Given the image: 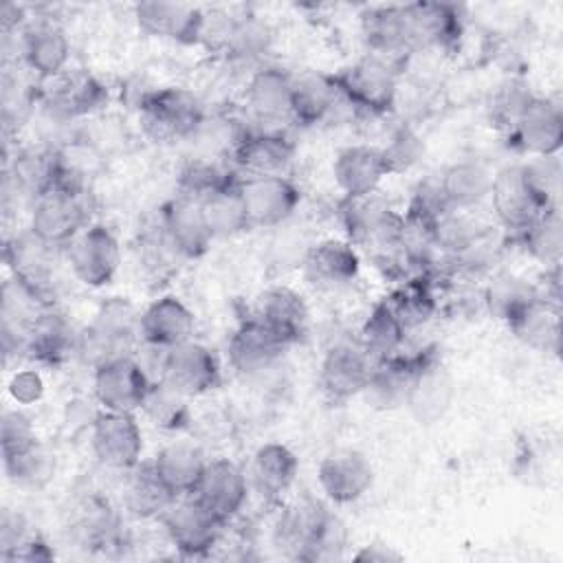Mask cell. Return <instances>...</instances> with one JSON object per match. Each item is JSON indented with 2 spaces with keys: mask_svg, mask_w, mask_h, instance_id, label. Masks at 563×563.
Segmentation results:
<instances>
[{
  "mask_svg": "<svg viewBox=\"0 0 563 563\" xmlns=\"http://www.w3.org/2000/svg\"><path fill=\"white\" fill-rule=\"evenodd\" d=\"M416 51L435 48L453 53L464 37L462 7L449 2H409L407 4Z\"/></svg>",
  "mask_w": 563,
  "mask_h": 563,
  "instance_id": "1f68e13d",
  "label": "cell"
},
{
  "mask_svg": "<svg viewBox=\"0 0 563 563\" xmlns=\"http://www.w3.org/2000/svg\"><path fill=\"white\" fill-rule=\"evenodd\" d=\"M528 180L543 207H559L561 196V161L559 156H539L523 163Z\"/></svg>",
  "mask_w": 563,
  "mask_h": 563,
  "instance_id": "db71d44e",
  "label": "cell"
},
{
  "mask_svg": "<svg viewBox=\"0 0 563 563\" xmlns=\"http://www.w3.org/2000/svg\"><path fill=\"white\" fill-rule=\"evenodd\" d=\"M139 339V312L132 303L112 297L101 303L92 323L81 332L79 354L88 356L92 367L106 358L119 354H132V345Z\"/></svg>",
  "mask_w": 563,
  "mask_h": 563,
  "instance_id": "30bf717a",
  "label": "cell"
},
{
  "mask_svg": "<svg viewBox=\"0 0 563 563\" xmlns=\"http://www.w3.org/2000/svg\"><path fill=\"white\" fill-rule=\"evenodd\" d=\"M119 517L108 499L88 497L77 512L75 532L86 548L108 550L121 543Z\"/></svg>",
  "mask_w": 563,
  "mask_h": 563,
  "instance_id": "7dc6e473",
  "label": "cell"
},
{
  "mask_svg": "<svg viewBox=\"0 0 563 563\" xmlns=\"http://www.w3.org/2000/svg\"><path fill=\"white\" fill-rule=\"evenodd\" d=\"M55 249L29 229L4 240V262L15 279L55 306Z\"/></svg>",
  "mask_w": 563,
  "mask_h": 563,
  "instance_id": "44dd1931",
  "label": "cell"
},
{
  "mask_svg": "<svg viewBox=\"0 0 563 563\" xmlns=\"http://www.w3.org/2000/svg\"><path fill=\"white\" fill-rule=\"evenodd\" d=\"M198 205L202 209V218H205L207 229L213 240L216 238H233V235L251 229L246 209H244V200H242V191H240V176Z\"/></svg>",
  "mask_w": 563,
  "mask_h": 563,
  "instance_id": "ee69618b",
  "label": "cell"
},
{
  "mask_svg": "<svg viewBox=\"0 0 563 563\" xmlns=\"http://www.w3.org/2000/svg\"><path fill=\"white\" fill-rule=\"evenodd\" d=\"M42 84L48 88L37 92V101L62 121L90 117L108 103V86L86 68H68Z\"/></svg>",
  "mask_w": 563,
  "mask_h": 563,
  "instance_id": "4fadbf2b",
  "label": "cell"
},
{
  "mask_svg": "<svg viewBox=\"0 0 563 563\" xmlns=\"http://www.w3.org/2000/svg\"><path fill=\"white\" fill-rule=\"evenodd\" d=\"M490 202L499 224L512 235L519 233L528 222H532L541 211L552 209L543 207L537 191L532 189L523 163L506 165L495 172L490 187Z\"/></svg>",
  "mask_w": 563,
  "mask_h": 563,
  "instance_id": "7402d4cb",
  "label": "cell"
},
{
  "mask_svg": "<svg viewBox=\"0 0 563 563\" xmlns=\"http://www.w3.org/2000/svg\"><path fill=\"white\" fill-rule=\"evenodd\" d=\"M207 462L205 451L189 440H174L161 446L150 460L154 473L176 499L196 493Z\"/></svg>",
  "mask_w": 563,
  "mask_h": 563,
  "instance_id": "d590c367",
  "label": "cell"
},
{
  "mask_svg": "<svg viewBox=\"0 0 563 563\" xmlns=\"http://www.w3.org/2000/svg\"><path fill=\"white\" fill-rule=\"evenodd\" d=\"M506 141L515 152L528 154L530 158L559 156L563 145L561 101L534 92L512 128L506 132Z\"/></svg>",
  "mask_w": 563,
  "mask_h": 563,
  "instance_id": "ba28073f",
  "label": "cell"
},
{
  "mask_svg": "<svg viewBox=\"0 0 563 563\" xmlns=\"http://www.w3.org/2000/svg\"><path fill=\"white\" fill-rule=\"evenodd\" d=\"M158 378L185 396L198 398L216 391L222 385V363L209 345L189 339L172 350H165Z\"/></svg>",
  "mask_w": 563,
  "mask_h": 563,
  "instance_id": "7c38bea8",
  "label": "cell"
},
{
  "mask_svg": "<svg viewBox=\"0 0 563 563\" xmlns=\"http://www.w3.org/2000/svg\"><path fill=\"white\" fill-rule=\"evenodd\" d=\"M317 482L328 501L347 506L358 501L374 484V466L356 449H334L317 466Z\"/></svg>",
  "mask_w": 563,
  "mask_h": 563,
  "instance_id": "d6986e66",
  "label": "cell"
},
{
  "mask_svg": "<svg viewBox=\"0 0 563 563\" xmlns=\"http://www.w3.org/2000/svg\"><path fill=\"white\" fill-rule=\"evenodd\" d=\"M55 559V552L42 537L29 534L13 552H9L2 561H26V563H40Z\"/></svg>",
  "mask_w": 563,
  "mask_h": 563,
  "instance_id": "6f0895ef",
  "label": "cell"
},
{
  "mask_svg": "<svg viewBox=\"0 0 563 563\" xmlns=\"http://www.w3.org/2000/svg\"><path fill=\"white\" fill-rule=\"evenodd\" d=\"M453 400V378L442 365L435 347L427 350L422 365L411 383L407 407L420 424L438 422Z\"/></svg>",
  "mask_w": 563,
  "mask_h": 563,
  "instance_id": "d6a6232c",
  "label": "cell"
},
{
  "mask_svg": "<svg viewBox=\"0 0 563 563\" xmlns=\"http://www.w3.org/2000/svg\"><path fill=\"white\" fill-rule=\"evenodd\" d=\"M383 158L387 163L389 176L405 174L416 167L424 156V141L422 136L407 123H400L391 130L385 145H380Z\"/></svg>",
  "mask_w": 563,
  "mask_h": 563,
  "instance_id": "f907efd6",
  "label": "cell"
},
{
  "mask_svg": "<svg viewBox=\"0 0 563 563\" xmlns=\"http://www.w3.org/2000/svg\"><path fill=\"white\" fill-rule=\"evenodd\" d=\"M90 213L92 200L86 176L66 165L62 183L31 202L26 229L42 242L64 251L90 224Z\"/></svg>",
  "mask_w": 563,
  "mask_h": 563,
  "instance_id": "6da1fadb",
  "label": "cell"
},
{
  "mask_svg": "<svg viewBox=\"0 0 563 563\" xmlns=\"http://www.w3.org/2000/svg\"><path fill=\"white\" fill-rule=\"evenodd\" d=\"M238 178V172L224 167L216 158L194 156L187 158L176 174V194L194 202H202L218 189L227 187Z\"/></svg>",
  "mask_w": 563,
  "mask_h": 563,
  "instance_id": "bcb514c9",
  "label": "cell"
},
{
  "mask_svg": "<svg viewBox=\"0 0 563 563\" xmlns=\"http://www.w3.org/2000/svg\"><path fill=\"white\" fill-rule=\"evenodd\" d=\"M152 380L134 354H119L92 367V396L99 409L136 413L145 402Z\"/></svg>",
  "mask_w": 563,
  "mask_h": 563,
  "instance_id": "8992f818",
  "label": "cell"
},
{
  "mask_svg": "<svg viewBox=\"0 0 563 563\" xmlns=\"http://www.w3.org/2000/svg\"><path fill=\"white\" fill-rule=\"evenodd\" d=\"M18 59L40 84L55 79L68 70L70 40L53 18H31L18 33Z\"/></svg>",
  "mask_w": 563,
  "mask_h": 563,
  "instance_id": "9a60e30c",
  "label": "cell"
},
{
  "mask_svg": "<svg viewBox=\"0 0 563 563\" xmlns=\"http://www.w3.org/2000/svg\"><path fill=\"white\" fill-rule=\"evenodd\" d=\"M407 332L424 325L438 310L435 279L429 275H413L396 282V286L383 297Z\"/></svg>",
  "mask_w": 563,
  "mask_h": 563,
  "instance_id": "ab89813d",
  "label": "cell"
},
{
  "mask_svg": "<svg viewBox=\"0 0 563 563\" xmlns=\"http://www.w3.org/2000/svg\"><path fill=\"white\" fill-rule=\"evenodd\" d=\"M292 77V73L273 64H262L249 75L244 106L257 123L290 121Z\"/></svg>",
  "mask_w": 563,
  "mask_h": 563,
  "instance_id": "f546056e",
  "label": "cell"
},
{
  "mask_svg": "<svg viewBox=\"0 0 563 563\" xmlns=\"http://www.w3.org/2000/svg\"><path fill=\"white\" fill-rule=\"evenodd\" d=\"M354 561L358 563H391V561H402V554L396 552L391 545H378V543H372V545H363L356 554H352Z\"/></svg>",
  "mask_w": 563,
  "mask_h": 563,
  "instance_id": "91938a15",
  "label": "cell"
},
{
  "mask_svg": "<svg viewBox=\"0 0 563 563\" xmlns=\"http://www.w3.org/2000/svg\"><path fill=\"white\" fill-rule=\"evenodd\" d=\"M290 345L253 314H246L229 334V365L240 376H260L273 369Z\"/></svg>",
  "mask_w": 563,
  "mask_h": 563,
  "instance_id": "e0dca14e",
  "label": "cell"
},
{
  "mask_svg": "<svg viewBox=\"0 0 563 563\" xmlns=\"http://www.w3.org/2000/svg\"><path fill=\"white\" fill-rule=\"evenodd\" d=\"M301 271L308 284L319 290H339L356 282L361 273L358 249L345 238H323L308 246Z\"/></svg>",
  "mask_w": 563,
  "mask_h": 563,
  "instance_id": "484cf974",
  "label": "cell"
},
{
  "mask_svg": "<svg viewBox=\"0 0 563 563\" xmlns=\"http://www.w3.org/2000/svg\"><path fill=\"white\" fill-rule=\"evenodd\" d=\"M389 176L380 145L356 143L345 145L334 154L332 178L343 198H363L378 191Z\"/></svg>",
  "mask_w": 563,
  "mask_h": 563,
  "instance_id": "83f0119b",
  "label": "cell"
},
{
  "mask_svg": "<svg viewBox=\"0 0 563 563\" xmlns=\"http://www.w3.org/2000/svg\"><path fill=\"white\" fill-rule=\"evenodd\" d=\"M9 394L18 405H33L44 396V380L37 369H20L9 383Z\"/></svg>",
  "mask_w": 563,
  "mask_h": 563,
  "instance_id": "11a10c76",
  "label": "cell"
},
{
  "mask_svg": "<svg viewBox=\"0 0 563 563\" xmlns=\"http://www.w3.org/2000/svg\"><path fill=\"white\" fill-rule=\"evenodd\" d=\"M29 20L31 18H26V9L22 4L4 2L2 9H0V26H2L4 37H11L13 33H20L26 26Z\"/></svg>",
  "mask_w": 563,
  "mask_h": 563,
  "instance_id": "680465c9",
  "label": "cell"
},
{
  "mask_svg": "<svg viewBox=\"0 0 563 563\" xmlns=\"http://www.w3.org/2000/svg\"><path fill=\"white\" fill-rule=\"evenodd\" d=\"M240 191L251 229L284 224L301 202V189L290 176H240Z\"/></svg>",
  "mask_w": 563,
  "mask_h": 563,
  "instance_id": "5bb4252c",
  "label": "cell"
},
{
  "mask_svg": "<svg viewBox=\"0 0 563 563\" xmlns=\"http://www.w3.org/2000/svg\"><path fill=\"white\" fill-rule=\"evenodd\" d=\"M407 328L389 308V303L378 299L363 319L356 343L367 352L372 361H378L398 354L407 341Z\"/></svg>",
  "mask_w": 563,
  "mask_h": 563,
  "instance_id": "60d3db41",
  "label": "cell"
},
{
  "mask_svg": "<svg viewBox=\"0 0 563 563\" xmlns=\"http://www.w3.org/2000/svg\"><path fill=\"white\" fill-rule=\"evenodd\" d=\"M134 22L141 33L183 46L200 44L205 9L187 2L143 0L132 7Z\"/></svg>",
  "mask_w": 563,
  "mask_h": 563,
  "instance_id": "ac0fdd59",
  "label": "cell"
},
{
  "mask_svg": "<svg viewBox=\"0 0 563 563\" xmlns=\"http://www.w3.org/2000/svg\"><path fill=\"white\" fill-rule=\"evenodd\" d=\"M275 543L299 561L332 559L339 556L334 548L341 550L345 543V530L336 515L306 495L282 508L275 523Z\"/></svg>",
  "mask_w": 563,
  "mask_h": 563,
  "instance_id": "7a4b0ae2",
  "label": "cell"
},
{
  "mask_svg": "<svg viewBox=\"0 0 563 563\" xmlns=\"http://www.w3.org/2000/svg\"><path fill=\"white\" fill-rule=\"evenodd\" d=\"M334 84L354 112L387 117L398 101V68L374 55H363L350 66L332 73Z\"/></svg>",
  "mask_w": 563,
  "mask_h": 563,
  "instance_id": "277c9868",
  "label": "cell"
},
{
  "mask_svg": "<svg viewBox=\"0 0 563 563\" xmlns=\"http://www.w3.org/2000/svg\"><path fill=\"white\" fill-rule=\"evenodd\" d=\"M493 176L495 172L482 161H457L438 176V183L451 209L471 211L490 196Z\"/></svg>",
  "mask_w": 563,
  "mask_h": 563,
  "instance_id": "74e56055",
  "label": "cell"
},
{
  "mask_svg": "<svg viewBox=\"0 0 563 563\" xmlns=\"http://www.w3.org/2000/svg\"><path fill=\"white\" fill-rule=\"evenodd\" d=\"M139 125L156 143H174L196 136L207 123L200 97L183 86L145 90L136 106Z\"/></svg>",
  "mask_w": 563,
  "mask_h": 563,
  "instance_id": "3957f363",
  "label": "cell"
},
{
  "mask_svg": "<svg viewBox=\"0 0 563 563\" xmlns=\"http://www.w3.org/2000/svg\"><path fill=\"white\" fill-rule=\"evenodd\" d=\"M95 457L112 471H132L143 462V431L136 413L99 409L90 424Z\"/></svg>",
  "mask_w": 563,
  "mask_h": 563,
  "instance_id": "8fae6325",
  "label": "cell"
},
{
  "mask_svg": "<svg viewBox=\"0 0 563 563\" xmlns=\"http://www.w3.org/2000/svg\"><path fill=\"white\" fill-rule=\"evenodd\" d=\"M169 543L180 556H207L220 541L224 523L196 497H178L161 517Z\"/></svg>",
  "mask_w": 563,
  "mask_h": 563,
  "instance_id": "52a82bcc",
  "label": "cell"
},
{
  "mask_svg": "<svg viewBox=\"0 0 563 563\" xmlns=\"http://www.w3.org/2000/svg\"><path fill=\"white\" fill-rule=\"evenodd\" d=\"M427 350H420L416 354L398 352L387 358H378L372 365L369 380L363 389L367 400L378 409H398L407 402L411 383L416 378L418 367L422 365Z\"/></svg>",
  "mask_w": 563,
  "mask_h": 563,
  "instance_id": "836d02e7",
  "label": "cell"
},
{
  "mask_svg": "<svg viewBox=\"0 0 563 563\" xmlns=\"http://www.w3.org/2000/svg\"><path fill=\"white\" fill-rule=\"evenodd\" d=\"M512 238L523 246V251L532 260H537L545 268L561 266L563 220H561V209L559 207L541 211L532 222H528Z\"/></svg>",
  "mask_w": 563,
  "mask_h": 563,
  "instance_id": "7bdbcfd3",
  "label": "cell"
},
{
  "mask_svg": "<svg viewBox=\"0 0 563 563\" xmlns=\"http://www.w3.org/2000/svg\"><path fill=\"white\" fill-rule=\"evenodd\" d=\"M251 493L249 475L229 457L207 462V468L196 488V497L227 526L246 506Z\"/></svg>",
  "mask_w": 563,
  "mask_h": 563,
  "instance_id": "4316f807",
  "label": "cell"
},
{
  "mask_svg": "<svg viewBox=\"0 0 563 563\" xmlns=\"http://www.w3.org/2000/svg\"><path fill=\"white\" fill-rule=\"evenodd\" d=\"M361 37L367 55L400 68L416 51L407 4H374L358 15Z\"/></svg>",
  "mask_w": 563,
  "mask_h": 563,
  "instance_id": "9c48e42d",
  "label": "cell"
},
{
  "mask_svg": "<svg viewBox=\"0 0 563 563\" xmlns=\"http://www.w3.org/2000/svg\"><path fill=\"white\" fill-rule=\"evenodd\" d=\"M156 227L172 253L180 260L202 257L213 242L200 205L178 194L161 207Z\"/></svg>",
  "mask_w": 563,
  "mask_h": 563,
  "instance_id": "d4e9b609",
  "label": "cell"
},
{
  "mask_svg": "<svg viewBox=\"0 0 563 563\" xmlns=\"http://www.w3.org/2000/svg\"><path fill=\"white\" fill-rule=\"evenodd\" d=\"M251 488L268 504H279L299 475L295 451L282 442H264L255 449L249 466Z\"/></svg>",
  "mask_w": 563,
  "mask_h": 563,
  "instance_id": "e575fe53",
  "label": "cell"
},
{
  "mask_svg": "<svg viewBox=\"0 0 563 563\" xmlns=\"http://www.w3.org/2000/svg\"><path fill=\"white\" fill-rule=\"evenodd\" d=\"M64 176V152L55 145H26L18 147L13 158H7L4 183L18 196L31 202L42 194L55 189Z\"/></svg>",
  "mask_w": 563,
  "mask_h": 563,
  "instance_id": "ffe728a7",
  "label": "cell"
},
{
  "mask_svg": "<svg viewBox=\"0 0 563 563\" xmlns=\"http://www.w3.org/2000/svg\"><path fill=\"white\" fill-rule=\"evenodd\" d=\"M26 537H29V532H26V521L22 519V515L4 510L2 519H0V559H4L9 552H13Z\"/></svg>",
  "mask_w": 563,
  "mask_h": 563,
  "instance_id": "9f6ffc18",
  "label": "cell"
},
{
  "mask_svg": "<svg viewBox=\"0 0 563 563\" xmlns=\"http://www.w3.org/2000/svg\"><path fill=\"white\" fill-rule=\"evenodd\" d=\"M339 103H345L334 77L328 73L308 70L292 77V106L290 121L301 128L323 123Z\"/></svg>",
  "mask_w": 563,
  "mask_h": 563,
  "instance_id": "8d00e7d4",
  "label": "cell"
},
{
  "mask_svg": "<svg viewBox=\"0 0 563 563\" xmlns=\"http://www.w3.org/2000/svg\"><path fill=\"white\" fill-rule=\"evenodd\" d=\"M506 325L523 345L537 352L556 354L561 347V308L543 301L541 297L526 306Z\"/></svg>",
  "mask_w": 563,
  "mask_h": 563,
  "instance_id": "f35d334b",
  "label": "cell"
},
{
  "mask_svg": "<svg viewBox=\"0 0 563 563\" xmlns=\"http://www.w3.org/2000/svg\"><path fill=\"white\" fill-rule=\"evenodd\" d=\"M251 314L277 332L288 345L299 343L310 323V310L303 295L284 284L264 288L255 297Z\"/></svg>",
  "mask_w": 563,
  "mask_h": 563,
  "instance_id": "4dcf8cb0",
  "label": "cell"
},
{
  "mask_svg": "<svg viewBox=\"0 0 563 563\" xmlns=\"http://www.w3.org/2000/svg\"><path fill=\"white\" fill-rule=\"evenodd\" d=\"M374 361L356 341L332 343L319 363V387L334 400L343 402L363 394Z\"/></svg>",
  "mask_w": 563,
  "mask_h": 563,
  "instance_id": "603a6c76",
  "label": "cell"
},
{
  "mask_svg": "<svg viewBox=\"0 0 563 563\" xmlns=\"http://www.w3.org/2000/svg\"><path fill=\"white\" fill-rule=\"evenodd\" d=\"M79 339L81 332H77L68 317L53 306L40 312L29 325L24 356L37 365L59 367L70 356L79 354Z\"/></svg>",
  "mask_w": 563,
  "mask_h": 563,
  "instance_id": "f1b7e54d",
  "label": "cell"
},
{
  "mask_svg": "<svg viewBox=\"0 0 563 563\" xmlns=\"http://www.w3.org/2000/svg\"><path fill=\"white\" fill-rule=\"evenodd\" d=\"M229 158L242 176H284L295 158V143L275 128H246Z\"/></svg>",
  "mask_w": 563,
  "mask_h": 563,
  "instance_id": "2e32d148",
  "label": "cell"
},
{
  "mask_svg": "<svg viewBox=\"0 0 563 563\" xmlns=\"http://www.w3.org/2000/svg\"><path fill=\"white\" fill-rule=\"evenodd\" d=\"M0 442H2V462L26 455L40 446L31 418L20 409L4 411Z\"/></svg>",
  "mask_w": 563,
  "mask_h": 563,
  "instance_id": "f5cc1de1",
  "label": "cell"
},
{
  "mask_svg": "<svg viewBox=\"0 0 563 563\" xmlns=\"http://www.w3.org/2000/svg\"><path fill=\"white\" fill-rule=\"evenodd\" d=\"M73 277L86 288H103L112 284L121 266V244L117 233L103 222H90L64 249Z\"/></svg>",
  "mask_w": 563,
  "mask_h": 563,
  "instance_id": "5b68a950",
  "label": "cell"
},
{
  "mask_svg": "<svg viewBox=\"0 0 563 563\" xmlns=\"http://www.w3.org/2000/svg\"><path fill=\"white\" fill-rule=\"evenodd\" d=\"M125 484V508L136 519H154L163 517L167 508L176 501V497L167 490V486L158 479L150 462H141L132 471H128Z\"/></svg>",
  "mask_w": 563,
  "mask_h": 563,
  "instance_id": "b9f144b4",
  "label": "cell"
},
{
  "mask_svg": "<svg viewBox=\"0 0 563 563\" xmlns=\"http://www.w3.org/2000/svg\"><path fill=\"white\" fill-rule=\"evenodd\" d=\"M273 44L271 26L260 20L257 15H242L235 18V26L231 31L229 44L224 48V57L238 64L260 62Z\"/></svg>",
  "mask_w": 563,
  "mask_h": 563,
  "instance_id": "681fc988",
  "label": "cell"
},
{
  "mask_svg": "<svg viewBox=\"0 0 563 563\" xmlns=\"http://www.w3.org/2000/svg\"><path fill=\"white\" fill-rule=\"evenodd\" d=\"M189 396H185L183 391H178L176 387H172L169 383H165L163 378L152 380V387L145 396V402L141 407V411H145V416L165 431H178L183 427H187L189 422Z\"/></svg>",
  "mask_w": 563,
  "mask_h": 563,
  "instance_id": "c3c4849f",
  "label": "cell"
},
{
  "mask_svg": "<svg viewBox=\"0 0 563 563\" xmlns=\"http://www.w3.org/2000/svg\"><path fill=\"white\" fill-rule=\"evenodd\" d=\"M196 317L191 308L172 292L158 295L139 312V341L145 347L172 350L194 339Z\"/></svg>",
  "mask_w": 563,
  "mask_h": 563,
  "instance_id": "cb8c5ba5",
  "label": "cell"
},
{
  "mask_svg": "<svg viewBox=\"0 0 563 563\" xmlns=\"http://www.w3.org/2000/svg\"><path fill=\"white\" fill-rule=\"evenodd\" d=\"M532 97H534V92L523 79L510 77L504 84H499L493 99H490V121H493V125L499 128L506 134Z\"/></svg>",
  "mask_w": 563,
  "mask_h": 563,
  "instance_id": "816d5d0a",
  "label": "cell"
},
{
  "mask_svg": "<svg viewBox=\"0 0 563 563\" xmlns=\"http://www.w3.org/2000/svg\"><path fill=\"white\" fill-rule=\"evenodd\" d=\"M537 297H539V290L528 279L515 273H497L486 284L482 301L490 317L508 323Z\"/></svg>",
  "mask_w": 563,
  "mask_h": 563,
  "instance_id": "f6af8a7d",
  "label": "cell"
}]
</instances>
